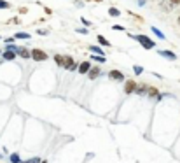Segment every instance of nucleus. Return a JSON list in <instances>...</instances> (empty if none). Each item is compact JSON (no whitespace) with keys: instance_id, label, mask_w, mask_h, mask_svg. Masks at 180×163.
<instances>
[{"instance_id":"31","label":"nucleus","mask_w":180,"mask_h":163,"mask_svg":"<svg viewBox=\"0 0 180 163\" xmlns=\"http://www.w3.org/2000/svg\"><path fill=\"white\" fill-rule=\"evenodd\" d=\"M178 25H180V18H178Z\"/></svg>"},{"instance_id":"23","label":"nucleus","mask_w":180,"mask_h":163,"mask_svg":"<svg viewBox=\"0 0 180 163\" xmlns=\"http://www.w3.org/2000/svg\"><path fill=\"white\" fill-rule=\"evenodd\" d=\"M42 160L40 158H32V160H28V161H19V163H40Z\"/></svg>"},{"instance_id":"29","label":"nucleus","mask_w":180,"mask_h":163,"mask_svg":"<svg viewBox=\"0 0 180 163\" xmlns=\"http://www.w3.org/2000/svg\"><path fill=\"white\" fill-rule=\"evenodd\" d=\"M12 42H14V39H12V37H9V39H6V44H12Z\"/></svg>"},{"instance_id":"13","label":"nucleus","mask_w":180,"mask_h":163,"mask_svg":"<svg viewBox=\"0 0 180 163\" xmlns=\"http://www.w3.org/2000/svg\"><path fill=\"white\" fill-rule=\"evenodd\" d=\"M98 42L102 44V46H105V48H110V42L103 37V35H98Z\"/></svg>"},{"instance_id":"7","label":"nucleus","mask_w":180,"mask_h":163,"mask_svg":"<svg viewBox=\"0 0 180 163\" xmlns=\"http://www.w3.org/2000/svg\"><path fill=\"white\" fill-rule=\"evenodd\" d=\"M16 54L18 56H21V58H25V60H26V58H32V54H30V51H28L26 48H18Z\"/></svg>"},{"instance_id":"25","label":"nucleus","mask_w":180,"mask_h":163,"mask_svg":"<svg viewBox=\"0 0 180 163\" xmlns=\"http://www.w3.org/2000/svg\"><path fill=\"white\" fill-rule=\"evenodd\" d=\"M112 28H114L115 32H122V30H124V28L121 27V25H114V27H112Z\"/></svg>"},{"instance_id":"11","label":"nucleus","mask_w":180,"mask_h":163,"mask_svg":"<svg viewBox=\"0 0 180 163\" xmlns=\"http://www.w3.org/2000/svg\"><path fill=\"white\" fill-rule=\"evenodd\" d=\"M135 91L138 93V95H145V93L149 91V86H145V84H142V86H137V90Z\"/></svg>"},{"instance_id":"19","label":"nucleus","mask_w":180,"mask_h":163,"mask_svg":"<svg viewBox=\"0 0 180 163\" xmlns=\"http://www.w3.org/2000/svg\"><path fill=\"white\" fill-rule=\"evenodd\" d=\"M9 7H11V4L7 0H0V9H9Z\"/></svg>"},{"instance_id":"21","label":"nucleus","mask_w":180,"mask_h":163,"mask_svg":"<svg viewBox=\"0 0 180 163\" xmlns=\"http://www.w3.org/2000/svg\"><path fill=\"white\" fill-rule=\"evenodd\" d=\"M93 61H105V56L103 54H96V56L93 54Z\"/></svg>"},{"instance_id":"6","label":"nucleus","mask_w":180,"mask_h":163,"mask_svg":"<svg viewBox=\"0 0 180 163\" xmlns=\"http://www.w3.org/2000/svg\"><path fill=\"white\" fill-rule=\"evenodd\" d=\"M135 90H137V82L133 81V79H128L126 84H124V91L126 93H133Z\"/></svg>"},{"instance_id":"1","label":"nucleus","mask_w":180,"mask_h":163,"mask_svg":"<svg viewBox=\"0 0 180 163\" xmlns=\"http://www.w3.org/2000/svg\"><path fill=\"white\" fill-rule=\"evenodd\" d=\"M131 37L142 44L143 49H152V48H156V42H154L150 37H147V35H142V33H138V35H131Z\"/></svg>"},{"instance_id":"33","label":"nucleus","mask_w":180,"mask_h":163,"mask_svg":"<svg viewBox=\"0 0 180 163\" xmlns=\"http://www.w3.org/2000/svg\"><path fill=\"white\" fill-rule=\"evenodd\" d=\"M0 158H2V154H0Z\"/></svg>"},{"instance_id":"15","label":"nucleus","mask_w":180,"mask_h":163,"mask_svg":"<svg viewBox=\"0 0 180 163\" xmlns=\"http://www.w3.org/2000/svg\"><path fill=\"white\" fill-rule=\"evenodd\" d=\"M9 160H11V163H19L21 160H19V154L18 153H12L11 156H9Z\"/></svg>"},{"instance_id":"14","label":"nucleus","mask_w":180,"mask_h":163,"mask_svg":"<svg viewBox=\"0 0 180 163\" xmlns=\"http://www.w3.org/2000/svg\"><path fill=\"white\" fill-rule=\"evenodd\" d=\"M109 14H110V16H114V18H117V16H121V11H119V9H115V7H110Z\"/></svg>"},{"instance_id":"17","label":"nucleus","mask_w":180,"mask_h":163,"mask_svg":"<svg viewBox=\"0 0 180 163\" xmlns=\"http://www.w3.org/2000/svg\"><path fill=\"white\" fill-rule=\"evenodd\" d=\"M89 51H91V53H96V54H103L102 48H98V46H89Z\"/></svg>"},{"instance_id":"18","label":"nucleus","mask_w":180,"mask_h":163,"mask_svg":"<svg viewBox=\"0 0 180 163\" xmlns=\"http://www.w3.org/2000/svg\"><path fill=\"white\" fill-rule=\"evenodd\" d=\"M54 61L60 67H63V54H56V56H54Z\"/></svg>"},{"instance_id":"26","label":"nucleus","mask_w":180,"mask_h":163,"mask_svg":"<svg viewBox=\"0 0 180 163\" xmlns=\"http://www.w3.org/2000/svg\"><path fill=\"white\" fill-rule=\"evenodd\" d=\"M77 33H82V35H84V33H87V30H86V28H79V30H77Z\"/></svg>"},{"instance_id":"9","label":"nucleus","mask_w":180,"mask_h":163,"mask_svg":"<svg viewBox=\"0 0 180 163\" xmlns=\"http://www.w3.org/2000/svg\"><path fill=\"white\" fill-rule=\"evenodd\" d=\"M77 69H79V72H81V74H87V70L91 69V63H89V61H82Z\"/></svg>"},{"instance_id":"3","label":"nucleus","mask_w":180,"mask_h":163,"mask_svg":"<svg viewBox=\"0 0 180 163\" xmlns=\"http://www.w3.org/2000/svg\"><path fill=\"white\" fill-rule=\"evenodd\" d=\"M63 67H66L68 70H75L79 65H77V61H74V58H72V56L65 54V56H63Z\"/></svg>"},{"instance_id":"4","label":"nucleus","mask_w":180,"mask_h":163,"mask_svg":"<svg viewBox=\"0 0 180 163\" xmlns=\"http://www.w3.org/2000/svg\"><path fill=\"white\" fill-rule=\"evenodd\" d=\"M18 54L16 51H12V49H6L4 53H2V60H6V61H12L14 58H16Z\"/></svg>"},{"instance_id":"8","label":"nucleus","mask_w":180,"mask_h":163,"mask_svg":"<svg viewBox=\"0 0 180 163\" xmlns=\"http://www.w3.org/2000/svg\"><path fill=\"white\" fill-rule=\"evenodd\" d=\"M87 76H89V79H96V77L100 76V69L98 67H91V69L87 70Z\"/></svg>"},{"instance_id":"24","label":"nucleus","mask_w":180,"mask_h":163,"mask_svg":"<svg viewBox=\"0 0 180 163\" xmlns=\"http://www.w3.org/2000/svg\"><path fill=\"white\" fill-rule=\"evenodd\" d=\"M161 9H163V11H170V9H171V6H170L168 2H163V4H161Z\"/></svg>"},{"instance_id":"12","label":"nucleus","mask_w":180,"mask_h":163,"mask_svg":"<svg viewBox=\"0 0 180 163\" xmlns=\"http://www.w3.org/2000/svg\"><path fill=\"white\" fill-rule=\"evenodd\" d=\"M147 93H149V97H158V98H161V95H159V91H158V88H152V86H150Z\"/></svg>"},{"instance_id":"16","label":"nucleus","mask_w":180,"mask_h":163,"mask_svg":"<svg viewBox=\"0 0 180 163\" xmlns=\"http://www.w3.org/2000/svg\"><path fill=\"white\" fill-rule=\"evenodd\" d=\"M14 39H30V33H26V32H18L16 35H14Z\"/></svg>"},{"instance_id":"2","label":"nucleus","mask_w":180,"mask_h":163,"mask_svg":"<svg viewBox=\"0 0 180 163\" xmlns=\"http://www.w3.org/2000/svg\"><path fill=\"white\" fill-rule=\"evenodd\" d=\"M30 54H32V58L35 61H46V60H47V54L44 53L42 49H38V48L32 49V51H30Z\"/></svg>"},{"instance_id":"20","label":"nucleus","mask_w":180,"mask_h":163,"mask_svg":"<svg viewBox=\"0 0 180 163\" xmlns=\"http://www.w3.org/2000/svg\"><path fill=\"white\" fill-rule=\"evenodd\" d=\"M152 32L156 33V35H158L159 39H164V33H161V30H159V28H156V27H152Z\"/></svg>"},{"instance_id":"27","label":"nucleus","mask_w":180,"mask_h":163,"mask_svg":"<svg viewBox=\"0 0 180 163\" xmlns=\"http://www.w3.org/2000/svg\"><path fill=\"white\" fill-rule=\"evenodd\" d=\"M38 35H47V30H38Z\"/></svg>"},{"instance_id":"28","label":"nucleus","mask_w":180,"mask_h":163,"mask_svg":"<svg viewBox=\"0 0 180 163\" xmlns=\"http://www.w3.org/2000/svg\"><path fill=\"white\" fill-rule=\"evenodd\" d=\"M170 2H171L173 6H180V0H170Z\"/></svg>"},{"instance_id":"34","label":"nucleus","mask_w":180,"mask_h":163,"mask_svg":"<svg viewBox=\"0 0 180 163\" xmlns=\"http://www.w3.org/2000/svg\"><path fill=\"white\" fill-rule=\"evenodd\" d=\"M0 39H2V37H0Z\"/></svg>"},{"instance_id":"5","label":"nucleus","mask_w":180,"mask_h":163,"mask_svg":"<svg viewBox=\"0 0 180 163\" xmlns=\"http://www.w3.org/2000/svg\"><path fill=\"white\" fill-rule=\"evenodd\" d=\"M109 77L110 79H114V81H124V74L119 70H110L109 72Z\"/></svg>"},{"instance_id":"30","label":"nucleus","mask_w":180,"mask_h":163,"mask_svg":"<svg viewBox=\"0 0 180 163\" xmlns=\"http://www.w3.org/2000/svg\"><path fill=\"white\" fill-rule=\"evenodd\" d=\"M40 163H47V161H46V160H42V161H40Z\"/></svg>"},{"instance_id":"32","label":"nucleus","mask_w":180,"mask_h":163,"mask_svg":"<svg viewBox=\"0 0 180 163\" xmlns=\"http://www.w3.org/2000/svg\"><path fill=\"white\" fill-rule=\"evenodd\" d=\"M0 56H2V51H0Z\"/></svg>"},{"instance_id":"10","label":"nucleus","mask_w":180,"mask_h":163,"mask_svg":"<svg viewBox=\"0 0 180 163\" xmlns=\"http://www.w3.org/2000/svg\"><path fill=\"white\" fill-rule=\"evenodd\" d=\"M159 54H161V56H164V58H168V60H171V61L177 60V54L171 53V51H159Z\"/></svg>"},{"instance_id":"22","label":"nucleus","mask_w":180,"mask_h":163,"mask_svg":"<svg viewBox=\"0 0 180 163\" xmlns=\"http://www.w3.org/2000/svg\"><path fill=\"white\" fill-rule=\"evenodd\" d=\"M133 72H135L137 76H140V74L143 72V69H142V67H138V65H135V67H133Z\"/></svg>"}]
</instances>
